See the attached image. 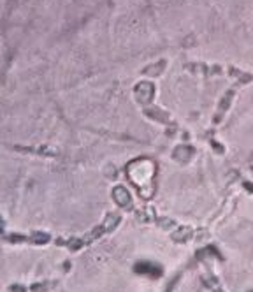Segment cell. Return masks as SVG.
I'll list each match as a JSON object with an SVG mask.
<instances>
[{
    "mask_svg": "<svg viewBox=\"0 0 253 292\" xmlns=\"http://www.w3.org/2000/svg\"><path fill=\"white\" fill-rule=\"evenodd\" d=\"M164 69H165V60H160L157 66H148V67H146V69L142 71V74H144V76H160Z\"/></svg>",
    "mask_w": 253,
    "mask_h": 292,
    "instance_id": "3957f363",
    "label": "cell"
},
{
    "mask_svg": "<svg viewBox=\"0 0 253 292\" xmlns=\"http://www.w3.org/2000/svg\"><path fill=\"white\" fill-rule=\"evenodd\" d=\"M236 90H238V85H234L232 88H229V92H227L225 97L222 99V102H220V109H218V113H216V122H220V120H222V115L227 111V108L230 106V100L234 99Z\"/></svg>",
    "mask_w": 253,
    "mask_h": 292,
    "instance_id": "7a4b0ae2",
    "label": "cell"
},
{
    "mask_svg": "<svg viewBox=\"0 0 253 292\" xmlns=\"http://www.w3.org/2000/svg\"><path fill=\"white\" fill-rule=\"evenodd\" d=\"M153 95H155V86L151 85V83H139V85L135 86V97H137V100L142 106L151 104Z\"/></svg>",
    "mask_w": 253,
    "mask_h": 292,
    "instance_id": "6da1fadb",
    "label": "cell"
}]
</instances>
